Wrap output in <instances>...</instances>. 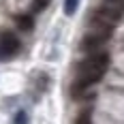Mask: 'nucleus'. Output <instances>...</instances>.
<instances>
[{"label": "nucleus", "mask_w": 124, "mask_h": 124, "mask_svg": "<svg viewBox=\"0 0 124 124\" xmlns=\"http://www.w3.org/2000/svg\"><path fill=\"white\" fill-rule=\"evenodd\" d=\"M109 62H111L109 54H107V51H101V49L88 54L86 58L79 62L77 73H75L73 88H71L73 99H81L88 88H92V86L99 84L101 79L105 77L107 69H109Z\"/></svg>", "instance_id": "obj_1"}, {"label": "nucleus", "mask_w": 124, "mask_h": 124, "mask_svg": "<svg viewBox=\"0 0 124 124\" xmlns=\"http://www.w3.org/2000/svg\"><path fill=\"white\" fill-rule=\"evenodd\" d=\"M122 17H124V2L103 0V4L96 7L94 11L90 13L88 26H107V28H113Z\"/></svg>", "instance_id": "obj_2"}, {"label": "nucleus", "mask_w": 124, "mask_h": 124, "mask_svg": "<svg viewBox=\"0 0 124 124\" xmlns=\"http://www.w3.org/2000/svg\"><path fill=\"white\" fill-rule=\"evenodd\" d=\"M88 34L81 39V51L86 54H92V51H99L107 41L109 37L113 34V28H107V26H88Z\"/></svg>", "instance_id": "obj_3"}, {"label": "nucleus", "mask_w": 124, "mask_h": 124, "mask_svg": "<svg viewBox=\"0 0 124 124\" xmlns=\"http://www.w3.org/2000/svg\"><path fill=\"white\" fill-rule=\"evenodd\" d=\"M22 49V41L13 32H2L0 34V60H9L13 56H17Z\"/></svg>", "instance_id": "obj_4"}, {"label": "nucleus", "mask_w": 124, "mask_h": 124, "mask_svg": "<svg viewBox=\"0 0 124 124\" xmlns=\"http://www.w3.org/2000/svg\"><path fill=\"white\" fill-rule=\"evenodd\" d=\"M15 24H17L19 30L30 32V30L34 28V19H32V15H17V17H15Z\"/></svg>", "instance_id": "obj_5"}, {"label": "nucleus", "mask_w": 124, "mask_h": 124, "mask_svg": "<svg viewBox=\"0 0 124 124\" xmlns=\"http://www.w3.org/2000/svg\"><path fill=\"white\" fill-rule=\"evenodd\" d=\"M73 124H92V111L90 109H84V111H79V116L75 118Z\"/></svg>", "instance_id": "obj_6"}, {"label": "nucleus", "mask_w": 124, "mask_h": 124, "mask_svg": "<svg viewBox=\"0 0 124 124\" xmlns=\"http://www.w3.org/2000/svg\"><path fill=\"white\" fill-rule=\"evenodd\" d=\"M77 7H79V0H64V13L66 15H75Z\"/></svg>", "instance_id": "obj_7"}, {"label": "nucleus", "mask_w": 124, "mask_h": 124, "mask_svg": "<svg viewBox=\"0 0 124 124\" xmlns=\"http://www.w3.org/2000/svg\"><path fill=\"white\" fill-rule=\"evenodd\" d=\"M13 124H28V113L22 109V111L15 113V120H13Z\"/></svg>", "instance_id": "obj_8"}, {"label": "nucleus", "mask_w": 124, "mask_h": 124, "mask_svg": "<svg viewBox=\"0 0 124 124\" xmlns=\"http://www.w3.org/2000/svg\"><path fill=\"white\" fill-rule=\"evenodd\" d=\"M49 4V0H34V11H43Z\"/></svg>", "instance_id": "obj_9"}, {"label": "nucleus", "mask_w": 124, "mask_h": 124, "mask_svg": "<svg viewBox=\"0 0 124 124\" xmlns=\"http://www.w3.org/2000/svg\"><path fill=\"white\" fill-rule=\"evenodd\" d=\"M109 2H124V0H109Z\"/></svg>", "instance_id": "obj_10"}]
</instances>
